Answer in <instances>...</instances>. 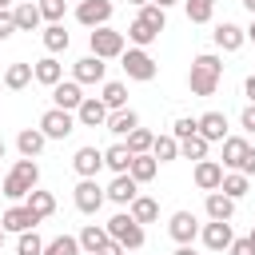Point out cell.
Returning a JSON list of instances; mask_svg holds the SVG:
<instances>
[{
  "instance_id": "cell-1",
  "label": "cell",
  "mask_w": 255,
  "mask_h": 255,
  "mask_svg": "<svg viewBox=\"0 0 255 255\" xmlns=\"http://www.w3.org/2000/svg\"><path fill=\"white\" fill-rule=\"evenodd\" d=\"M219 80H223V60H219L215 52H199V56L191 60V72H187L191 96H215Z\"/></svg>"
},
{
  "instance_id": "cell-2",
  "label": "cell",
  "mask_w": 255,
  "mask_h": 255,
  "mask_svg": "<svg viewBox=\"0 0 255 255\" xmlns=\"http://www.w3.org/2000/svg\"><path fill=\"white\" fill-rule=\"evenodd\" d=\"M40 183V167H36V159H28V155H20L16 163H12V171L0 179V191L12 199V203H20L32 187Z\"/></svg>"
},
{
  "instance_id": "cell-3",
  "label": "cell",
  "mask_w": 255,
  "mask_h": 255,
  "mask_svg": "<svg viewBox=\"0 0 255 255\" xmlns=\"http://www.w3.org/2000/svg\"><path fill=\"white\" fill-rule=\"evenodd\" d=\"M88 48H92V56H100V60H120L124 48H128V36L116 32L112 24H100V28L88 32Z\"/></svg>"
},
{
  "instance_id": "cell-4",
  "label": "cell",
  "mask_w": 255,
  "mask_h": 255,
  "mask_svg": "<svg viewBox=\"0 0 255 255\" xmlns=\"http://www.w3.org/2000/svg\"><path fill=\"white\" fill-rule=\"evenodd\" d=\"M104 227H108V239H116L124 251H139V247H143V239H147V235H143V223H135L128 211L112 215Z\"/></svg>"
},
{
  "instance_id": "cell-5",
  "label": "cell",
  "mask_w": 255,
  "mask_h": 255,
  "mask_svg": "<svg viewBox=\"0 0 255 255\" xmlns=\"http://www.w3.org/2000/svg\"><path fill=\"white\" fill-rule=\"evenodd\" d=\"M120 68H124V72H128V80H135V84H151V80L159 76V64L151 60V52H147V48H124Z\"/></svg>"
},
{
  "instance_id": "cell-6",
  "label": "cell",
  "mask_w": 255,
  "mask_h": 255,
  "mask_svg": "<svg viewBox=\"0 0 255 255\" xmlns=\"http://www.w3.org/2000/svg\"><path fill=\"white\" fill-rule=\"evenodd\" d=\"M40 131L48 139H68L76 131V112H64V108H48L40 116Z\"/></svg>"
},
{
  "instance_id": "cell-7",
  "label": "cell",
  "mask_w": 255,
  "mask_h": 255,
  "mask_svg": "<svg viewBox=\"0 0 255 255\" xmlns=\"http://www.w3.org/2000/svg\"><path fill=\"white\" fill-rule=\"evenodd\" d=\"M112 12H116L112 0H80V4H76V20H80L84 28H100V24H108Z\"/></svg>"
},
{
  "instance_id": "cell-8",
  "label": "cell",
  "mask_w": 255,
  "mask_h": 255,
  "mask_svg": "<svg viewBox=\"0 0 255 255\" xmlns=\"http://www.w3.org/2000/svg\"><path fill=\"white\" fill-rule=\"evenodd\" d=\"M104 187L96 183V179H80L76 183V211H84V215H96L100 207H104Z\"/></svg>"
},
{
  "instance_id": "cell-9",
  "label": "cell",
  "mask_w": 255,
  "mask_h": 255,
  "mask_svg": "<svg viewBox=\"0 0 255 255\" xmlns=\"http://www.w3.org/2000/svg\"><path fill=\"white\" fill-rule=\"evenodd\" d=\"M104 76H108V64H104L100 56H92V52L72 64V80H76V84H104Z\"/></svg>"
},
{
  "instance_id": "cell-10",
  "label": "cell",
  "mask_w": 255,
  "mask_h": 255,
  "mask_svg": "<svg viewBox=\"0 0 255 255\" xmlns=\"http://www.w3.org/2000/svg\"><path fill=\"white\" fill-rule=\"evenodd\" d=\"M191 179H195L199 191H219V183H223V163H219V159H195Z\"/></svg>"
},
{
  "instance_id": "cell-11",
  "label": "cell",
  "mask_w": 255,
  "mask_h": 255,
  "mask_svg": "<svg viewBox=\"0 0 255 255\" xmlns=\"http://www.w3.org/2000/svg\"><path fill=\"white\" fill-rule=\"evenodd\" d=\"M199 235H203V247H207V251H227V247H231V239H235L231 219H211Z\"/></svg>"
},
{
  "instance_id": "cell-12",
  "label": "cell",
  "mask_w": 255,
  "mask_h": 255,
  "mask_svg": "<svg viewBox=\"0 0 255 255\" xmlns=\"http://www.w3.org/2000/svg\"><path fill=\"white\" fill-rule=\"evenodd\" d=\"M211 40H215V48H219V52H239V48L247 44V32H243L239 24H231V20H223V24H215Z\"/></svg>"
},
{
  "instance_id": "cell-13",
  "label": "cell",
  "mask_w": 255,
  "mask_h": 255,
  "mask_svg": "<svg viewBox=\"0 0 255 255\" xmlns=\"http://www.w3.org/2000/svg\"><path fill=\"white\" fill-rule=\"evenodd\" d=\"M80 104H84V84H76V80H60V84L52 88V108L76 112Z\"/></svg>"
},
{
  "instance_id": "cell-14",
  "label": "cell",
  "mask_w": 255,
  "mask_h": 255,
  "mask_svg": "<svg viewBox=\"0 0 255 255\" xmlns=\"http://www.w3.org/2000/svg\"><path fill=\"white\" fill-rule=\"evenodd\" d=\"M76 124L80 128H104L108 124V108L100 96H84V104L76 108Z\"/></svg>"
},
{
  "instance_id": "cell-15",
  "label": "cell",
  "mask_w": 255,
  "mask_h": 255,
  "mask_svg": "<svg viewBox=\"0 0 255 255\" xmlns=\"http://www.w3.org/2000/svg\"><path fill=\"white\" fill-rule=\"evenodd\" d=\"M72 167H76V175L80 179H96V171L104 167V151L100 147H76V155H72Z\"/></svg>"
},
{
  "instance_id": "cell-16",
  "label": "cell",
  "mask_w": 255,
  "mask_h": 255,
  "mask_svg": "<svg viewBox=\"0 0 255 255\" xmlns=\"http://www.w3.org/2000/svg\"><path fill=\"white\" fill-rule=\"evenodd\" d=\"M195 124H199V135L207 143H223L227 139V116L223 112H203V116H195Z\"/></svg>"
},
{
  "instance_id": "cell-17",
  "label": "cell",
  "mask_w": 255,
  "mask_h": 255,
  "mask_svg": "<svg viewBox=\"0 0 255 255\" xmlns=\"http://www.w3.org/2000/svg\"><path fill=\"white\" fill-rule=\"evenodd\" d=\"M167 235H171L175 243H191V239L199 235V219H195L191 211H175V215L167 219Z\"/></svg>"
},
{
  "instance_id": "cell-18",
  "label": "cell",
  "mask_w": 255,
  "mask_h": 255,
  "mask_svg": "<svg viewBox=\"0 0 255 255\" xmlns=\"http://www.w3.org/2000/svg\"><path fill=\"white\" fill-rule=\"evenodd\" d=\"M104 195H108L112 203H120V207H128V203H131V199L139 195V183H135V179H131V175L124 171V175H116V179H112V183L104 187Z\"/></svg>"
},
{
  "instance_id": "cell-19",
  "label": "cell",
  "mask_w": 255,
  "mask_h": 255,
  "mask_svg": "<svg viewBox=\"0 0 255 255\" xmlns=\"http://www.w3.org/2000/svg\"><path fill=\"white\" fill-rule=\"evenodd\" d=\"M36 223H40V219H36L24 203H12V207L0 215V227H4V231H16V235H20V231H32Z\"/></svg>"
},
{
  "instance_id": "cell-20",
  "label": "cell",
  "mask_w": 255,
  "mask_h": 255,
  "mask_svg": "<svg viewBox=\"0 0 255 255\" xmlns=\"http://www.w3.org/2000/svg\"><path fill=\"white\" fill-rule=\"evenodd\" d=\"M32 80H36V84H44V88H56V84L64 80V64H60L56 56H44V60H36V64H32Z\"/></svg>"
},
{
  "instance_id": "cell-21",
  "label": "cell",
  "mask_w": 255,
  "mask_h": 255,
  "mask_svg": "<svg viewBox=\"0 0 255 255\" xmlns=\"http://www.w3.org/2000/svg\"><path fill=\"white\" fill-rule=\"evenodd\" d=\"M12 20H16V32H36L40 28V4L36 0H20L16 8H12Z\"/></svg>"
},
{
  "instance_id": "cell-22",
  "label": "cell",
  "mask_w": 255,
  "mask_h": 255,
  "mask_svg": "<svg viewBox=\"0 0 255 255\" xmlns=\"http://www.w3.org/2000/svg\"><path fill=\"white\" fill-rule=\"evenodd\" d=\"M24 207H28V211H32V215L44 223V219L56 211V195H52V191H40V187H32V191L24 195Z\"/></svg>"
},
{
  "instance_id": "cell-23",
  "label": "cell",
  "mask_w": 255,
  "mask_h": 255,
  "mask_svg": "<svg viewBox=\"0 0 255 255\" xmlns=\"http://www.w3.org/2000/svg\"><path fill=\"white\" fill-rule=\"evenodd\" d=\"M104 128H108L112 135H120V139H124L131 128H139V116H135L131 108H116V112H108V124H104Z\"/></svg>"
},
{
  "instance_id": "cell-24",
  "label": "cell",
  "mask_w": 255,
  "mask_h": 255,
  "mask_svg": "<svg viewBox=\"0 0 255 255\" xmlns=\"http://www.w3.org/2000/svg\"><path fill=\"white\" fill-rule=\"evenodd\" d=\"M44 143H48V135H44L40 128H24V131L16 135V151L28 155V159H36V155L44 151Z\"/></svg>"
},
{
  "instance_id": "cell-25",
  "label": "cell",
  "mask_w": 255,
  "mask_h": 255,
  "mask_svg": "<svg viewBox=\"0 0 255 255\" xmlns=\"http://www.w3.org/2000/svg\"><path fill=\"white\" fill-rule=\"evenodd\" d=\"M203 211H207V219H231V215H235V199L223 195V191H207Z\"/></svg>"
},
{
  "instance_id": "cell-26",
  "label": "cell",
  "mask_w": 255,
  "mask_h": 255,
  "mask_svg": "<svg viewBox=\"0 0 255 255\" xmlns=\"http://www.w3.org/2000/svg\"><path fill=\"white\" fill-rule=\"evenodd\" d=\"M28 84H32V64L16 60V64L4 68V88H8V92H24Z\"/></svg>"
},
{
  "instance_id": "cell-27",
  "label": "cell",
  "mask_w": 255,
  "mask_h": 255,
  "mask_svg": "<svg viewBox=\"0 0 255 255\" xmlns=\"http://www.w3.org/2000/svg\"><path fill=\"white\" fill-rule=\"evenodd\" d=\"M155 171H159V159H155L151 151H143V155H131V167H128V175H131L135 183H147V179H155Z\"/></svg>"
},
{
  "instance_id": "cell-28",
  "label": "cell",
  "mask_w": 255,
  "mask_h": 255,
  "mask_svg": "<svg viewBox=\"0 0 255 255\" xmlns=\"http://www.w3.org/2000/svg\"><path fill=\"white\" fill-rule=\"evenodd\" d=\"M128 215H131L135 223H155V219H159V203H155L151 195H135V199L128 203Z\"/></svg>"
},
{
  "instance_id": "cell-29",
  "label": "cell",
  "mask_w": 255,
  "mask_h": 255,
  "mask_svg": "<svg viewBox=\"0 0 255 255\" xmlns=\"http://www.w3.org/2000/svg\"><path fill=\"white\" fill-rule=\"evenodd\" d=\"M247 139L243 135H227L223 139V167H231V171H239V163H243V155H247Z\"/></svg>"
},
{
  "instance_id": "cell-30",
  "label": "cell",
  "mask_w": 255,
  "mask_h": 255,
  "mask_svg": "<svg viewBox=\"0 0 255 255\" xmlns=\"http://www.w3.org/2000/svg\"><path fill=\"white\" fill-rule=\"evenodd\" d=\"M104 167H112L116 175H124L128 167H131V151H128V143L120 139V143H112V147H104Z\"/></svg>"
},
{
  "instance_id": "cell-31",
  "label": "cell",
  "mask_w": 255,
  "mask_h": 255,
  "mask_svg": "<svg viewBox=\"0 0 255 255\" xmlns=\"http://www.w3.org/2000/svg\"><path fill=\"white\" fill-rule=\"evenodd\" d=\"M76 239H80V251L96 255V251H100V247L108 243V227H104V223H88V227H84V231H80Z\"/></svg>"
},
{
  "instance_id": "cell-32",
  "label": "cell",
  "mask_w": 255,
  "mask_h": 255,
  "mask_svg": "<svg viewBox=\"0 0 255 255\" xmlns=\"http://www.w3.org/2000/svg\"><path fill=\"white\" fill-rule=\"evenodd\" d=\"M40 40H44L48 56H56V52H68V44H72V36L64 32V24H48V28L40 32Z\"/></svg>"
},
{
  "instance_id": "cell-33",
  "label": "cell",
  "mask_w": 255,
  "mask_h": 255,
  "mask_svg": "<svg viewBox=\"0 0 255 255\" xmlns=\"http://www.w3.org/2000/svg\"><path fill=\"white\" fill-rule=\"evenodd\" d=\"M219 191H223V195H231V199L239 203V199L251 191V179H247L243 171H223V183H219Z\"/></svg>"
},
{
  "instance_id": "cell-34",
  "label": "cell",
  "mask_w": 255,
  "mask_h": 255,
  "mask_svg": "<svg viewBox=\"0 0 255 255\" xmlns=\"http://www.w3.org/2000/svg\"><path fill=\"white\" fill-rule=\"evenodd\" d=\"M100 100H104V108H108V112H116V108H128V88H124L120 80H104V92H100Z\"/></svg>"
},
{
  "instance_id": "cell-35",
  "label": "cell",
  "mask_w": 255,
  "mask_h": 255,
  "mask_svg": "<svg viewBox=\"0 0 255 255\" xmlns=\"http://www.w3.org/2000/svg\"><path fill=\"white\" fill-rule=\"evenodd\" d=\"M151 155L159 159V163H171V159H179V139L167 131V135H155L151 139Z\"/></svg>"
},
{
  "instance_id": "cell-36",
  "label": "cell",
  "mask_w": 255,
  "mask_h": 255,
  "mask_svg": "<svg viewBox=\"0 0 255 255\" xmlns=\"http://www.w3.org/2000/svg\"><path fill=\"white\" fill-rule=\"evenodd\" d=\"M128 40H131V48H151V44L159 40V32L147 28L143 20H131V24H128Z\"/></svg>"
},
{
  "instance_id": "cell-37",
  "label": "cell",
  "mask_w": 255,
  "mask_h": 255,
  "mask_svg": "<svg viewBox=\"0 0 255 255\" xmlns=\"http://www.w3.org/2000/svg\"><path fill=\"white\" fill-rule=\"evenodd\" d=\"M207 151H211V143L199 131L187 135V139H179V159H207Z\"/></svg>"
},
{
  "instance_id": "cell-38",
  "label": "cell",
  "mask_w": 255,
  "mask_h": 255,
  "mask_svg": "<svg viewBox=\"0 0 255 255\" xmlns=\"http://www.w3.org/2000/svg\"><path fill=\"white\" fill-rule=\"evenodd\" d=\"M183 12L191 24H207L215 16V0H183Z\"/></svg>"
},
{
  "instance_id": "cell-39",
  "label": "cell",
  "mask_w": 255,
  "mask_h": 255,
  "mask_svg": "<svg viewBox=\"0 0 255 255\" xmlns=\"http://www.w3.org/2000/svg\"><path fill=\"white\" fill-rule=\"evenodd\" d=\"M151 139H155V135H151L147 128H131V131L124 135V143H128V151H131V155H143V151H151Z\"/></svg>"
},
{
  "instance_id": "cell-40",
  "label": "cell",
  "mask_w": 255,
  "mask_h": 255,
  "mask_svg": "<svg viewBox=\"0 0 255 255\" xmlns=\"http://www.w3.org/2000/svg\"><path fill=\"white\" fill-rule=\"evenodd\" d=\"M44 255H80V239L76 235H56L44 243Z\"/></svg>"
},
{
  "instance_id": "cell-41",
  "label": "cell",
  "mask_w": 255,
  "mask_h": 255,
  "mask_svg": "<svg viewBox=\"0 0 255 255\" xmlns=\"http://www.w3.org/2000/svg\"><path fill=\"white\" fill-rule=\"evenodd\" d=\"M16 255H44V239L36 235V227H32V231H20V239H16Z\"/></svg>"
},
{
  "instance_id": "cell-42",
  "label": "cell",
  "mask_w": 255,
  "mask_h": 255,
  "mask_svg": "<svg viewBox=\"0 0 255 255\" xmlns=\"http://www.w3.org/2000/svg\"><path fill=\"white\" fill-rule=\"evenodd\" d=\"M135 20H143V24H147V28H155V32H163V24H167V12H163V8H159V4H143V8H139V16H135Z\"/></svg>"
},
{
  "instance_id": "cell-43",
  "label": "cell",
  "mask_w": 255,
  "mask_h": 255,
  "mask_svg": "<svg viewBox=\"0 0 255 255\" xmlns=\"http://www.w3.org/2000/svg\"><path fill=\"white\" fill-rule=\"evenodd\" d=\"M36 4H40V16H44L48 24H60V20H64V8H68L64 0H36Z\"/></svg>"
},
{
  "instance_id": "cell-44",
  "label": "cell",
  "mask_w": 255,
  "mask_h": 255,
  "mask_svg": "<svg viewBox=\"0 0 255 255\" xmlns=\"http://www.w3.org/2000/svg\"><path fill=\"white\" fill-rule=\"evenodd\" d=\"M195 131H199L195 116H179V120L171 124V135H175V139H187V135H195Z\"/></svg>"
},
{
  "instance_id": "cell-45",
  "label": "cell",
  "mask_w": 255,
  "mask_h": 255,
  "mask_svg": "<svg viewBox=\"0 0 255 255\" xmlns=\"http://www.w3.org/2000/svg\"><path fill=\"white\" fill-rule=\"evenodd\" d=\"M227 255H255V243H251V239H231Z\"/></svg>"
},
{
  "instance_id": "cell-46",
  "label": "cell",
  "mask_w": 255,
  "mask_h": 255,
  "mask_svg": "<svg viewBox=\"0 0 255 255\" xmlns=\"http://www.w3.org/2000/svg\"><path fill=\"white\" fill-rule=\"evenodd\" d=\"M8 36H16V20H12V8H8V12H0V40H8Z\"/></svg>"
},
{
  "instance_id": "cell-47",
  "label": "cell",
  "mask_w": 255,
  "mask_h": 255,
  "mask_svg": "<svg viewBox=\"0 0 255 255\" xmlns=\"http://www.w3.org/2000/svg\"><path fill=\"white\" fill-rule=\"evenodd\" d=\"M239 128L255 135V104H247V108H243V116H239Z\"/></svg>"
},
{
  "instance_id": "cell-48",
  "label": "cell",
  "mask_w": 255,
  "mask_h": 255,
  "mask_svg": "<svg viewBox=\"0 0 255 255\" xmlns=\"http://www.w3.org/2000/svg\"><path fill=\"white\" fill-rule=\"evenodd\" d=\"M239 171H243L247 179L255 175V147H247V155H243V163H239Z\"/></svg>"
},
{
  "instance_id": "cell-49",
  "label": "cell",
  "mask_w": 255,
  "mask_h": 255,
  "mask_svg": "<svg viewBox=\"0 0 255 255\" xmlns=\"http://www.w3.org/2000/svg\"><path fill=\"white\" fill-rule=\"evenodd\" d=\"M96 255H128V251H124V247H120L116 239H108V243H104V247H100Z\"/></svg>"
},
{
  "instance_id": "cell-50",
  "label": "cell",
  "mask_w": 255,
  "mask_h": 255,
  "mask_svg": "<svg viewBox=\"0 0 255 255\" xmlns=\"http://www.w3.org/2000/svg\"><path fill=\"white\" fill-rule=\"evenodd\" d=\"M243 96H247V100H251V104H255V72H251V76H247V80H243Z\"/></svg>"
},
{
  "instance_id": "cell-51",
  "label": "cell",
  "mask_w": 255,
  "mask_h": 255,
  "mask_svg": "<svg viewBox=\"0 0 255 255\" xmlns=\"http://www.w3.org/2000/svg\"><path fill=\"white\" fill-rule=\"evenodd\" d=\"M175 255H195V247H191V243H179V247H175Z\"/></svg>"
},
{
  "instance_id": "cell-52",
  "label": "cell",
  "mask_w": 255,
  "mask_h": 255,
  "mask_svg": "<svg viewBox=\"0 0 255 255\" xmlns=\"http://www.w3.org/2000/svg\"><path fill=\"white\" fill-rule=\"evenodd\" d=\"M243 32H247V40L255 44V16H251V28H243Z\"/></svg>"
},
{
  "instance_id": "cell-53",
  "label": "cell",
  "mask_w": 255,
  "mask_h": 255,
  "mask_svg": "<svg viewBox=\"0 0 255 255\" xmlns=\"http://www.w3.org/2000/svg\"><path fill=\"white\" fill-rule=\"evenodd\" d=\"M151 4H159V8H163V12H167V8H171V4H175V0H151Z\"/></svg>"
},
{
  "instance_id": "cell-54",
  "label": "cell",
  "mask_w": 255,
  "mask_h": 255,
  "mask_svg": "<svg viewBox=\"0 0 255 255\" xmlns=\"http://www.w3.org/2000/svg\"><path fill=\"white\" fill-rule=\"evenodd\" d=\"M239 4H243V8H247V12L255 16V0H239Z\"/></svg>"
},
{
  "instance_id": "cell-55",
  "label": "cell",
  "mask_w": 255,
  "mask_h": 255,
  "mask_svg": "<svg viewBox=\"0 0 255 255\" xmlns=\"http://www.w3.org/2000/svg\"><path fill=\"white\" fill-rule=\"evenodd\" d=\"M128 4H135V8H143V4H151V0H128Z\"/></svg>"
},
{
  "instance_id": "cell-56",
  "label": "cell",
  "mask_w": 255,
  "mask_h": 255,
  "mask_svg": "<svg viewBox=\"0 0 255 255\" xmlns=\"http://www.w3.org/2000/svg\"><path fill=\"white\" fill-rule=\"evenodd\" d=\"M8 8H12V0H0V12H8Z\"/></svg>"
},
{
  "instance_id": "cell-57",
  "label": "cell",
  "mask_w": 255,
  "mask_h": 255,
  "mask_svg": "<svg viewBox=\"0 0 255 255\" xmlns=\"http://www.w3.org/2000/svg\"><path fill=\"white\" fill-rule=\"evenodd\" d=\"M4 235H8V231H4V227H0V247H4Z\"/></svg>"
},
{
  "instance_id": "cell-58",
  "label": "cell",
  "mask_w": 255,
  "mask_h": 255,
  "mask_svg": "<svg viewBox=\"0 0 255 255\" xmlns=\"http://www.w3.org/2000/svg\"><path fill=\"white\" fill-rule=\"evenodd\" d=\"M4 151H8V147H4V139H0V159H4Z\"/></svg>"
},
{
  "instance_id": "cell-59",
  "label": "cell",
  "mask_w": 255,
  "mask_h": 255,
  "mask_svg": "<svg viewBox=\"0 0 255 255\" xmlns=\"http://www.w3.org/2000/svg\"><path fill=\"white\" fill-rule=\"evenodd\" d=\"M247 239H251V243H255V223H251V235H247Z\"/></svg>"
}]
</instances>
